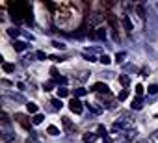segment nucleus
Masks as SVG:
<instances>
[{
    "label": "nucleus",
    "mask_w": 158,
    "mask_h": 143,
    "mask_svg": "<svg viewBox=\"0 0 158 143\" xmlns=\"http://www.w3.org/2000/svg\"><path fill=\"white\" fill-rule=\"evenodd\" d=\"M15 121H17V123H20L26 130H30V134H32V136L36 134V132H32V123L28 121V117H26L24 113H15Z\"/></svg>",
    "instance_id": "obj_1"
},
{
    "label": "nucleus",
    "mask_w": 158,
    "mask_h": 143,
    "mask_svg": "<svg viewBox=\"0 0 158 143\" xmlns=\"http://www.w3.org/2000/svg\"><path fill=\"white\" fill-rule=\"evenodd\" d=\"M69 110L73 113H82V110H84V106H82V102L78 101V98H71V102H69Z\"/></svg>",
    "instance_id": "obj_2"
},
{
    "label": "nucleus",
    "mask_w": 158,
    "mask_h": 143,
    "mask_svg": "<svg viewBox=\"0 0 158 143\" xmlns=\"http://www.w3.org/2000/svg\"><path fill=\"white\" fill-rule=\"evenodd\" d=\"M91 91H95V93H106V95H110V89H108V85L104 84V82H97V84H93V85H91Z\"/></svg>",
    "instance_id": "obj_3"
},
{
    "label": "nucleus",
    "mask_w": 158,
    "mask_h": 143,
    "mask_svg": "<svg viewBox=\"0 0 158 143\" xmlns=\"http://www.w3.org/2000/svg\"><path fill=\"white\" fill-rule=\"evenodd\" d=\"M106 19H108V24H110V28L117 32V30H119V20H117V17H115L113 13H108V15H106Z\"/></svg>",
    "instance_id": "obj_4"
},
{
    "label": "nucleus",
    "mask_w": 158,
    "mask_h": 143,
    "mask_svg": "<svg viewBox=\"0 0 158 143\" xmlns=\"http://www.w3.org/2000/svg\"><path fill=\"white\" fill-rule=\"evenodd\" d=\"M91 37L99 39V41H104V39H106V30H104V28H97V30L93 32V36H91Z\"/></svg>",
    "instance_id": "obj_5"
},
{
    "label": "nucleus",
    "mask_w": 158,
    "mask_h": 143,
    "mask_svg": "<svg viewBox=\"0 0 158 143\" xmlns=\"http://www.w3.org/2000/svg\"><path fill=\"white\" fill-rule=\"evenodd\" d=\"M28 47H30V45H28L26 41H15V43H13V48H15L17 52H23V50H26Z\"/></svg>",
    "instance_id": "obj_6"
},
{
    "label": "nucleus",
    "mask_w": 158,
    "mask_h": 143,
    "mask_svg": "<svg viewBox=\"0 0 158 143\" xmlns=\"http://www.w3.org/2000/svg\"><path fill=\"white\" fill-rule=\"evenodd\" d=\"M121 20H123V26H125L126 32H132V30H134V28H132V23H130V19H129V15H123Z\"/></svg>",
    "instance_id": "obj_7"
},
{
    "label": "nucleus",
    "mask_w": 158,
    "mask_h": 143,
    "mask_svg": "<svg viewBox=\"0 0 158 143\" xmlns=\"http://www.w3.org/2000/svg\"><path fill=\"white\" fill-rule=\"evenodd\" d=\"M61 123H63V126H65L67 132H73V130H75V125L71 123V119H69V117H61Z\"/></svg>",
    "instance_id": "obj_8"
},
{
    "label": "nucleus",
    "mask_w": 158,
    "mask_h": 143,
    "mask_svg": "<svg viewBox=\"0 0 158 143\" xmlns=\"http://www.w3.org/2000/svg\"><path fill=\"white\" fill-rule=\"evenodd\" d=\"M82 141H84V143H95V141H97V134H91V132H88V134H84Z\"/></svg>",
    "instance_id": "obj_9"
},
{
    "label": "nucleus",
    "mask_w": 158,
    "mask_h": 143,
    "mask_svg": "<svg viewBox=\"0 0 158 143\" xmlns=\"http://www.w3.org/2000/svg\"><path fill=\"white\" fill-rule=\"evenodd\" d=\"M130 108H132V110H141V108H143V101H141L140 97H138V98H134L132 104H130Z\"/></svg>",
    "instance_id": "obj_10"
},
{
    "label": "nucleus",
    "mask_w": 158,
    "mask_h": 143,
    "mask_svg": "<svg viewBox=\"0 0 158 143\" xmlns=\"http://www.w3.org/2000/svg\"><path fill=\"white\" fill-rule=\"evenodd\" d=\"M97 132H99L97 136H101L102 139H104V138H108V130H106V126H104V125H99V126H97Z\"/></svg>",
    "instance_id": "obj_11"
},
{
    "label": "nucleus",
    "mask_w": 158,
    "mask_h": 143,
    "mask_svg": "<svg viewBox=\"0 0 158 143\" xmlns=\"http://www.w3.org/2000/svg\"><path fill=\"white\" fill-rule=\"evenodd\" d=\"M26 110H28V113L37 115V104H34V102H26Z\"/></svg>",
    "instance_id": "obj_12"
},
{
    "label": "nucleus",
    "mask_w": 158,
    "mask_h": 143,
    "mask_svg": "<svg viewBox=\"0 0 158 143\" xmlns=\"http://www.w3.org/2000/svg\"><path fill=\"white\" fill-rule=\"evenodd\" d=\"M50 104H52V108H54V110H61V108H63L61 98H52V101H50Z\"/></svg>",
    "instance_id": "obj_13"
},
{
    "label": "nucleus",
    "mask_w": 158,
    "mask_h": 143,
    "mask_svg": "<svg viewBox=\"0 0 158 143\" xmlns=\"http://www.w3.org/2000/svg\"><path fill=\"white\" fill-rule=\"evenodd\" d=\"M73 93H75V98H76V97H84V95L88 93V89H86V87H76Z\"/></svg>",
    "instance_id": "obj_14"
},
{
    "label": "nucleus",
    "mask_w": 158,
    "mask_h": 143,
    "mask_svg": "<svg viewBox=\"0 0 158 143\" xmlns=\"http://www.w3.org/2000/svg\"><path fill=\"white\" fill-rule=\"evenodd\" d=\"M43 119H45V115H43V113H37V115H34L32 123H34V125H41V123H43Z\"/></svg>",
    "instance_id": "obj_15"
},
{
    "label": "nucleus",
    "mask_w": 158,
    "mask_h": 143,
    "mask_svg": "<svg viewBox=\"0 0 158 143\" xmlns=\"http://www.w3.org/2000/svg\"><path fill=\"white\" fill-rule=\"evenodd\" d=\"M2 69H4L6 73H13V71H15V65H13V63H6V61H4V63H2Z\"/></svg>",
    "instance_id": "obj_16"
},
{
    "label": "nucleus",
    "mask_w": 158,
    "mask_h": 143,
    "mask_svg": "<svg viewBox=\"0 0 158 143\" xmlns=\"http://www.w3.org/2000/svg\"><path fill=\"white\" fill-rule=\"evenodd\" d=\"M69 95V89H65V87H58V98H65Z\"/></svg>",
    "instance_id": "obj_17"
},
{
    "label": "nucleus",
    "mask_w": 158,
    "mask_h": 143,
    "mask_svg": "<svg viewBox=\"0 0 158 143\" xmlns=\"http://www.w3.org/2000/svg\"><path fill=\"white\" fill-rule=\"evenodd\" d=\"M47 132H48L50 136H58V134H60V130H58V126H54V125H50V126L47 128Z\"/></svg>",
    "instance_id": "obj_18"
},
{
    "label": "nucleus",
    "mask_w": 158,
    "mask_h": 143,
    "mask_svg": "<svg viewBox=\"0 0 158 143\" xmlns=\"http://www.w3.org/2000/svg\"><path fill=\"white\" fill-rule=\"evenodd\" d=\"M125 58H126V52H117V54H115V61H117V63H123Z\"/></svg>",
    "instance_id": "obj_19"
},
{
    "label": "nucleus",
    "mask_w": 158,
    "mask_h": 143,
    "mask_svg": "<svg viewBox=\"0 0 158 143\" xmlns=\"http://www.w3.org/2000/svg\"><path fill=\"white\" fill-rule=\"evenodd\" d=\"M8 34L11 36V37H19V36H20V30H19V28H9Z\"/></svg>",
    "instance_id": "obj_20"
},
{
    "label": "nucleus",
    "mask_w": 158,
    "mask_h": 143,
    "mask_svg": "<svg viewBox=\"0 0 158 143\" xmlns=\"http://www.w3.org/2000/svg\"><path fill=\"white\" fill-rule=\"evenodd\" d=\"M9 97H11V98H13V101H17V102H26L23 95H15V93H11V95H9Z\"/></svg>",
    "instance_id": "obj_21"
},
{
    "label": "nucleus",
    "mask_w": 158,
    "mask_h": 143,
    "mask_svg": "<svg viewBox=\"0 0 158 143\" xmlns=\"http://www.w3.org/2000/svg\"><path fill=\"white\" fill-rule=\"evenodd\" d=\"M158 93V84H151L149 85V95H156Z\"/></svg>",
    "instance_id": "obj_22"
},
{
    "label": "nucleus",
    "mask_w": 158,
    "mask_h": 143,
    "mask_svg": "<svg viewBox=\"0 0 158 143\" xmlns=\"http://www.w3.org/2000/svg\"><path fill=\"white\" fill-rule=\"evenodd\" d=\"M119 82H121V84H123L125 87H126V85L130 84V80H129V76H125V74H121V76H119Z\"/></svg>",
    "instance_id": "obj_23"
},
{
    "label": "nucleus",
    "mask_w": 158,
    "mask_h": 143,
    "mask_svg": "<svg viewBox=\"0 0 158 143\" xmlns=\"http://www.w3.org/2000/svg\"><path fill=\"white\" fill-rule=\"evenodd\" d=\"M86 106H88V108L91 110V112H93V113H101V112H102V110H101V108H97V106H93V104H89V102H88Z\"/></svg>",
    "instance_id": "obj_24"
},
{
    "label": "nucleus",
    "mask_w": 158,
    "mask_h": 143,
    "mask_svg": "<svg viewBox=\"0 0 158 143\" xmlns=\"http://www.w3.org/2000/svg\"><path fill=\"white\" fill-rule=\"evenodd\" d=\"M123 126H126V125H125V123H121V121H115V123H113V126H112V128H113V130H121Z\"/></svg>",
    "instance_id": "obj_25"
},
{
    "label": "nucleus",
    "mask_w": 158,
    "mask_h": 143,
    "mask_svg": "<svg viewBox=\"0 0 158 143\" xmlns=\"http://www.w3.org/2000/svg\"><path fill=\"white\" fill-rule=\"evenodd\" d=\"M54 82H56V84H61V85H65V84H67V78H63V76H56Z\"/></svg>",
    "instance_id": "obj_26"
},
{
    "label": "nucleus",
    "mask_w": 158,
    "mask_h": 143,
    "mask_svg": "<svg viewBox=\"0 0 158 143\" xmlns=\"http://www.w3.org/2000/svg\"><path fill=\"white\" fill-rule=\"evenodd\" d=\"M126 97H129V89H123L117 98H119V101H126Z\"/></svg>",
    "instance_id": "obj_27"
},
{
    "label": "nucleus",
    "mask_w": 158,
    "mask_h": 143,
    "mask_svg": "<svg viewBox=\"0 0 158 143\" xmlns=\"http://www.w3.org/2000/svg\"><path fill=\"white\" fill-rule=\"evenodd\" d=\"M99 61H101V63H104V65H108V63H110L112 60H110V58L106 56V54H102V56H101V60H99Z\"/></svg>",
    "instance_id": "obj_28"
},
{
    "label": "nucleus",
    "mask_w": 158,
    "mask_h": 143,
    "mask_svg": "<svg viewBox=\"0 0 158 143\" xmlns=\"http://www.w3.org/2000/svg\"><path fill=\"white\" fill-rule=\"evenodd\" d=\"M54 84H56L54 80H50V82H47V84L43 85V87H45V91H50V89H52V87H54Z\"/></svg>",
    "instance_id": "obj_29"
},
{
    "label": "nucleus",
    "mask_w": 158,
    "mask_h": 143,
    "mask_svg": "<svg viewBox=\"0 0 158 143\" xmlns=\"http://www.w3.org/2000/svg\"><path fill=\"white\" fill-rule=\"evenodd\" d=\"M52 47H56V48H60V50L65 48V45H63V43H60V41H52Z\"/></svg>",
    "instance_id": "obj_30"
},
{
    "label": "nucleus",
    "mask_w": 158,
    "mask_h": 143,
    "mask_svg": "<svg viewBox=\"0 0 158 143\" xmlns=\"http://www.w3.org/2000/svg\"><path fill=\"white\" fill-rule=\"evenodd\" d=\"M36 58H37V60H45V58H47V54H45L43 50H37V52H36Z\"/></svg>",
    "instance_id": "obj_31"
},
{
    "label": "nucleus",
    "mask_w": 158,
    "mask_h": 143,
    "mask_svg": "<svg viewBox=\"0 0 158 143\" xmlns=\"http://www.w3.org/2000/svg\"><path fill=\"white\" fill-rule=\"evenodd\" d=\"M136 95H138V97H141V95H143V85H141V84L136 85Z\"/></svg>",
    "instance_id": "obj_32"
},
{
    "label": "nucleus",
    "mask_w": 158,
    "mask_h": 143,
    "mask_svg": "<svg viewBox=\"0 0 158 143\" xmlns=\"http://www.w3.org/2000/svg\"><path fill=\"white\" fill-rule=\"evenodd\" d=\"M136 9H138V13H140V19H145V11H143V6H138Z\"/></svg>",
    "instance_id": "obj_33"
},
{
    "label": "nucleus",
    "mask_w": 158,
    "mask_h": 143,
    "mask_svg": "<svg viewBox=\"0 0 158 143\" xmlns=\"http://www.w3.org/2000/svg\"><path fill=\"white\" fill-rule=\"evenodd\" d=\"M50 60H52V61H56V63H58V61H63L61 56H50Z\"/></svg>",
    "instance_id": "obj_34"
},
{
    "label": "nucleus",
    "mask_w": 158,
    "mask_h": 143,
    "mask_svg": "<svg viewBox=\"0 0 158 143\" xmlns=\"http://www.w3.org/2000/svg\"><path fill=\"white\" fill-rule=\"evenodd\" d=\"M84 58H86V60H88V61H95V58H93V56H91V54H84Z\"/></svg>",
    "instance_id": "obj_35"
},
{
    "label": "nucleus",
    "mask_w": 158,
    "mask_h": 143,
    "mask_svg": "<svg viewBox=\"0 0 158 143\" xmlns=\"http://www.w3.org/2000/svg\"><path fill=\"white\" fill-rule=\"evenodd\" d=\"M102 143H112V138H104V139H102Z\"/></svg>",
    "instance_id": "obj_36"
},
{
    "label": "nucleus",
    "mask_w": 158,
    "mask_h": 143,
    "mask_svg": "<svg viewBox=\"0 0 158 143\" xmlns=\"http://www.w3.org/2000/svg\"><path fill=\"white\" fill-rule=\"evenodd\" d=\"M154 136H156V139H158V130H156V132H154Z\"/></svg>",
    "instance_id": "obj_37"
},
{
    "label": "nucleus",
    "mask_w": 158,
    "mask_h": 143,
    "mask_svg": "<svg viewBox=\"0 0 158 143\" xmlns=\"http://www.w3.org/2000/svg\"><path fill=\"white\" fill-rule=\"evenodd\" d=\"M156 9H158V4H156Z\"/></svg>",
    "instance_id": "obj_38"
}]
</instances>
